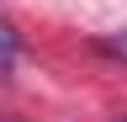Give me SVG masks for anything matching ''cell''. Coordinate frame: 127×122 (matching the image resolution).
I'll list each match as a JSON object with an SVG mask.
<instances>
[{
    "mask_svg": "<svg viewBox=\"0 0 127 122\" xmlns=\"http://www.w3.org/2000/svg\"><path fill=\"white\" fill-rule=\"evenodd\" d=\"M117 122H127V117H117Z\"/></svg>",
    "mask_w": 127,
    "mask_h": 122,
    "instance_id": "3",
    "label": "cell"
},
{
    "mask_svg": "<svg viewBox=\"0 0 127 122\" xmlns=\"http://www.w3.org/2000/svg\"><path fill=\"white\" fill-rule=\"evenodd\" d=\"M95 53H101V58H117V64H127V27H122V32L95 37Z\"/></svg>",
    "mask_w": 127,
    "mask_h": 122,
    "instance_id": "1",
    "label": "cell"
},
{
    "mask_svg": "<svg viewBox=\"0 0 127 122\" xmlns=\"http://www.w3.org/2000/svg\"><path fill=\"white\" fill-rule=\"evenodd\" d=\"M11 53H16V37H11V27L0 21V58H11Z\"/></svg>",
    "mask_w": 127,
    "mask_h": 122,
    "instance_id": "2",
    "label": "cell"
}]
</instances>
